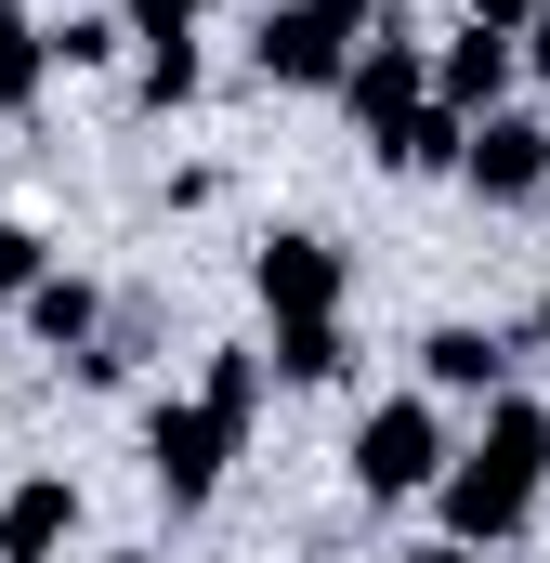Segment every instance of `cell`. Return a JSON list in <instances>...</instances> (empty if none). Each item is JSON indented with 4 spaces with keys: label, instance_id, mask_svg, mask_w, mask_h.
Wrapping results in <instances>:
<instances>
[{
    "label": "cell",
    "instance_id": "6da1fadb",
    "mask_svg": "<svg viewBox=\"0 0 550 563\" xmlns=\"http://www.w3.org/2000/svg\"><path fill=\"white\" fill-rule=\"evenodd\" d=\"M538 485H550V407L498 394L485 432L446 459V485H432V498H446V538H472V551H485V538H512V525L538 511Z\"/></svg>",
    "mask_w": 550,
    "mask_h": 563
},
{
    "label": "cell",
    "instance_id": "7a4b0ae2",
    "mask_svg": "<svg viewBox=\"0 0 550 563\" xmlns=\"http://www.w3.org/2000/svg\"><path fill=\"white\" fill-rule=\"evenodd\" d=\"M354 13H328V0H263V26H250V66L288 79V92H341L354 79Z\"/></svg>",
    "mask_w": 550,
    "mask_h": 563
},
{
    "label": "cell",
    "instance_id": "3957f363",
    "mask_svg": "<svg viewBox=\"0 0 550 563\" xmlns=\"http://www.w3.org/2000/svg\"><path fill=\"white\" fill-rule=\"evenodd\" d=\"M354 485H367V498H419V485H446V407H432V394L367 407V420H354Z\"/></svg>",
    "mask_w": 550,
    "mask_h": 563
},
{
    "label": "cell",
    "instance_id": "277c9868",
    "mask_svg": "<svg viewBox=\"0 0 550 563\" xmlns=\"http://www.w3.org/2000/svg\"><path fill=\"white\" fill-rule=\"evenodd\" d=\"M237 445H250V420H223L210 394H184V407H157V420H144V472H157V498H170V511H197V498L223 485V459H237Z\"/></svg>",
    "mask_w": 550,
    "mask_h": 563
},
{
    "label": "cell",
    "instance_id": "5b68a950",
    "mask_svg": "<svg viewBox=\"0 0 550 563\" xmlns=\"http://www.w3.org/2000/svg\"><path fill=\"white\" fill-rule=\"evenodd\" d=\"M341 106H354V132L394 157V144L432 119V53H419V40H367V53H354V79H341Z\"/></svg>",
    "mask_w": 550,
    "mask_h": 563
},
{
    "label": "cell",
    "instance_id": "8992f818",
    "mask_svg": "<svg viewBox=\"0 0 550 563\" xmlns=\"http://www.w3.org/2000/svg\"><path fill=\"white\" fill-rule=\"evenodd\" d=\"M250 288H263V314H275V328H315V314H341V250L288 223V236H263Z\"/></svg>",
    "mask_w": 550,
    "mask_h": 563
},
{
    "label": "cell",
    "instance_id": "52a82bcc",
    "mask_svg": "<svg viewBox=\"0 0 550 563\" xmlns=\"http://www.w3.org/2000/svg\"><path fill=\"white\" fill-rule=\"evenodd\" d=\"M459 170H472V197H485V210L550 197V119H512V106H498V119L472 132V157H459Z\"/></svg>",
    "mask_w": 550,
    "mask_h": 563
},
{
    "label": "cell",
    "instance_id": "ba28073f",
    "mask_svg": "<svg viewBox=\"0 0 550 563\" xmlns=\"http://www.w3.org/2000/svg\"><path fill=\"white\" fill-rule=\"evenodd\" d=\"M512 66H525V40H498V26H459V40L432 53V106L485 132V119H498V92H512Z\"/></svg>",
    "mask_w": 550,
    "mask_h": 563
},
{
    "label": "cell",
    "instance_id": "9c48e42d",
    "mask_svg": "<svg viewBox=\"0 0 550 563\" xmlns=\"http://www.w3.org/2000/svg\"><path fill=\"white\" fill-rule=\"evenodd\" d=\"M66 538H79V485H66V472H26V485L0 498V563H53Z\"/></svg>",
    "mask_w": 550,
    "mask_h": 563
},
{
    "label": "cell",
    "instance_id": "30bf717a",
    "mask_svg": "<svg viewBox=\"0 0 550 563\" xmlns=\"http://www.w3.org/2000/svg\"><path fill=\"white\" fill-rule=\"evenodd\" d=\"M419 367H432V394H485V407L512 394V341H498V328H432Z\"/></svg>",
    "mask_w": 550,
    "mask_h": 563
},
{
    "label": "cell",
    "instance_id": "8fae6325",
    "mask_svg": "<svg viewBox=\"0 0 550 563\" xmlns=\"http://www.w3.org/2000/svg\"><path fill=\"white\" fill-rule=\"evenodd\" d=\"M40 79H53V26H26V13L0 0V119H26Z\"/></svg>",
    "mask_w": 550,
    "mask_h": 563
},
{
    "label": "cell",
    "instance_id": "7c38bea8",
    "mask_svg": "<svg viewBox=\"0 0 550 563\" xmlns=\"http://www.w3.org/2000/svg\"><path fill=\"white\" fill-rule=\"evenodd\" d=\"M92 314H106L92 276H40V288H26V328H40L53 354H79V341H92Z\"/></svg>",
    "mask_w": 550,
    "mask_h": 563
},
{
    "label": "cell",
    "instance_id": "4fadbf2b",
    "mask_svg": "<svg viewBox=\"0 0 550 563\" xmlns=\"http://www.w3.org/2000/svg\"><path fill=\"white\" fill-rule=\"evenodd\" d=\"M341 354H354V341H341V314H315V328H275V367H288V380H341Z\"/></svg>",
    "mask_w": 550,
    "mask_h": 563
},
{
    "label": "cell",
    "instance_id": "5bb4252c",
    "mask_svg": "<svg viewBox=\"0 0 550 563\" xmlns=\"http://www.w3.org/2000/svg\"><path fill=\"white\" fill-rule=\"evenodd\" d=\"M263 367H275V354H210V380H197V394H210L223 420H263Z\"/></svg>",
    "mask_w": 550,
    "mask_h": 563
},
{
    "label": "cell",
    "instance_id": "9a60e30c",
    "mask_svg": "<svg viewBox=\"0 0 550 563\" xmlns=\"http://www.w3.org/2000/svg\"><path fill=\"white\" fill-rule=\"evenodd\" d=\"M119 26H132L144 53H170V40H197V0H119Z\"/></svg>",
    "mask_w": 550,
    "mask_h": 563
},
{
    "label": "cell",
    "instance_id": "2e32d148",
    "mask_svg": "<svg viewBox=\"0 0 550 563\" xmlns=\"http://www.w3.org/2000/svg\"><path fill=\"white\" fill-rule=\"evenodd\" d=\"M119 40H132V26H119V13H79V26H53V66H106V53H119Z\"/></svg>",
    "mask_w": 550,
    "mask_h": 563
},
{
    "label": "cell",
    "instance_id": "e0dca14e",
    "mask_svg": "<svg viewBox=\"0 0 550 563\" xmlns=\"http://www.w3.org/2000/svg\"><path fill=\"white\" fill-rule=\"evenodd\" d=\"M197 92V40H170V53H144V106H184Z\"/></svg>",
    "mask_w": 550,
    "mask_h": 563
},
{
    "label": "cell",
    "instance_id": "ac0fdd59",
    "mask_svg": "<svg viewBox=\"0 0 550 563\" xmlns=\"http://www.w3.org/2000/svg\"><path fill=\"white\" fill-rule=\"evenodd\" d=\"M26 288H40V236H26V223H0V301L26 314Z\"/></svg>",
    "mask_w": 550,
    "mask_h": 563
},
{
    "label": "cell",
    "instance_id": "d6986e66",
    "mask_svg": "<svg viewBox=\"0 0 550 563\" xmlns=\"http://www.w3.org/2000/svg\"><path fill=\"white\" fill-rule=\"evenodd\" d=\"M538 13H550V0H472V26H498V40H525Z\"/></svg>",
    "mask_w": 550,
    "mask_h": 563
},
{
    "label": "cell",
    "instance_id": "ffe728a7",
    "mask_svg": "<svg viewBox=\"0 0 550 563\" xmlns=\"http://www.w3.org/2000/svg\"><path fill=\"white\" fill-rule=\"evenodd\" d=\"M407 563H485V551H472V538H432V551H407Z\"/></svg>",
    "mask_w": 550,
    "mask_h": 563
},
{
    "label": "cell",
    "instance_id": "44dd1931",
    "mask_svg": "<svg viewBox=\"0 0 550 563\" xmlns=\"http://www.w3.org/2000/svg\"><path fill=\"white\" fill-rule=\"evenodd\" d=\"M525 66H538V79H550V13H538V26H525Z\"/></svg>",
    "mask_w": 550,
    "mask_h": 563
},
{
    "label": "cell",
    "instance_id": "7402d4cb",
    "mask_svg": "<svg viewBox=\"0 0 550 563\" xmlns=\"http://www.w3.org/2000/svg\"><path fill=\"white\" fill-rule=\"evenodd\" d=\"M328 13H354V26H367V0H328Z\"/></svg>",
    "mask_w": 550,
    "mask_h": 563
},
{
    "label": "cell",
    "instance_id": "603a6c76",
    "mask_svg": "<svg viewBox=\"0 0 550 563\" xmlns=\"http://www.w3.org/2000/svg\"><path fill=\"white\" fill-rule=\"evenodd\" d=\"M538 341H550V288H538Z\"/></svg>",
    "mask_w": 550,
    "mask_h": 563
},
{
    "label": "cell",
    "instance_id": "cb8c5ba5",
    "mask_svg": "<svg viewBox=\"0 0 550 563\" xmlns=\"http://www.w3.org/2000/svg\"><path fill=\"white\" fill-rule=\"evenodd\" d=\"M106 563H157V551H106Z\"/></svg>",
    "mask_w": 550,
    "mask_h": 563
}]
</instances>
